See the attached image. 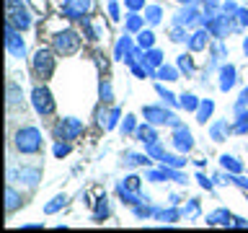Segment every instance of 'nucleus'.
Here are the masks:
<instances>
[{"instance_id": "f257e3e1", "label": "nucleus", "mask_w": 248, "mask_h": 233, "mask_svg": "<svg viewBox=\"0 0 248 233\" xmlns=\"http://www.w3.org/2000/svg\"><path fill=\"white\" fill-rule=\"evenodd\" d=\"M16 150L26 153V155H34L42 150V132H39L36 127H21L18 132H16V140H13Z\"/></svg>"}, {"instance_id": "f03ea898", "label": "nucleus", "mask_w": 248, "mask_h": 233, "mask_svg": "<svg viewBox=\"0 0 248 233\" xmlns=\"http://www.w3.org/2000/svg\"><path fill=\"white\" fill-rule=\"evenodd\" d=\"M8 23H13L18 31H26L31 26V16L26 11V5L21 3V0H8Z\"/></svg>"}, {"instance_id": "7ed1b4c3", "label": "nucleus", "mask_w": 248, "mask_h": 233, "mask_svg": "<svg viewBox=\"0 0 248 233\" xmlns=\"http://www.w3.org/2000/svg\"><path fill=\"white\" fill-rule=\"evenodd\" d=\"M54 52L57 54H73L80 50V36H78V31H60L57 36H54Z\"/></svg>"}, {"instance_id": "20e7f679", "label": "nucleus", "mask_w": 248, "mask_h": 233, "mask_svg": "<svg viewBox=\"0 0 248 233\" xmlns=\"http://www.w3.org/2000/svg\"><path fill=\"white\" fill-rule=\"evenodd\" d=\"M34 73L36 78H42V81H49L52 73H54V54L49 50H36L34 54Z\"/></svg>"}, {"instance_id": "39448f33", "label": "nucleus", "mask_w": 248, "mask_h": 233, "mask_svg": "<svg viewBox=\"0 0 248 233\" xmlns=\"http://www.w3.org/2000/svg\"><path fill=\"white\" fill-rule=\"evenodd\" d=\"M31 101H34V109L42 116H49L54 112V99H52V93L44 88V85H36L34 93H31Z\"/></svg>"}, {"instance_id": "423d86ee", "label": "nucleus", "mask_w": 248, "mask_h": 233, "mask_svg": "<svg viewBox=\"0 0 248 233\" xmlns=\"http://www.w3.org/2000/svg\"><path fill=\"white\" fill-rule=\"evenodd\" d=\"M142 114H145V119L150 124H173V127H178L176 114H170V112H166V109H160V106H145Z\"/></svg>"}, {"instance_id": "0eeeda50", "label": "nucleus", "mask_w": 248, "mask_h": 233, "mask_svg": "<svg viewBox=\"0 0 248 233\" xmlns=\"http://www.w3.org/2000/svg\"><path fill=\"white\" fill-rule=\"evenodd\" d=\"M5 44H8V52H11L13 57H23V52H26L23 39H21V31L16 29L13 23H8V26H5Z\"/></svg>"}, {"instance_id": "6e6552de", "label": "nucleus", "mask_w": 248, "mask_h": 233, "mask_svg": "<svg viewBox=\"0 0 248 233\" xmlns=\"http://www.w3.org/2000/svg\"><path fill=\"white\" fill-rule=\"evenodd\" d=\"M83 132V122H78V119H62V122H57V127H54V135H57L60 140H73V137H78Z\"/></svg>"}, {"instance_id": "1a4fd4ad", "label": "nucleus", "mask_w": 248, "mask_h": 233, "mask_svg": "<svg viewBox=\"0 0 248 233\" xmlns=\"http://www.w3.org/2000/svg\"><path fill=\"white\" fill-rule=\"evenodd\" d=\"M91 11V0H65L62 3V13L67 18H85Z\"/></svg>"}, {"instance_id": "9d476101", "label": "nucleus", "mask_w": 248, "mask_h": 233, "mask_svg": "<svg viewBox=\"0 0 248 233\" xmlns=\"http://www.w3.org/2000/svg\"><path fill=\"white\" fill-rule=\"evenodd\" d=\"M11 182H16L18 179L21 184H26V186H36V182L42 179V171L39 168H18V171H11Z\"/></svg>"}, {"instance_id": "9b49d317", "label": "nucleus", "mask_w": 248, "mask_h": 233, "mask_svg": "<svg viewBox=\"0 0 248 233\" xmlns=\"http://www.w3.org/2000/svg\"><path fill=\"white\" fill-rule=\"evenodd\" d=\"M173 145H176V148H178V150H181V153H189L191 148H194L191 132L186 130V127H181V124H178V127H176V132H173Z\"/></svg>"}, {"instance_id": "f8f14e48", "label": "nucleus", "mask_w": 248, "mask_h": 233, "mask_svg": "<svg viewBox=\"0 0 248 233\" xmlns=\"http://www.w3.org/2000/svg\"><path fill=\"white\" fill-rule=\"evenodd\" d=\"M232 85H235V67L232 65H225L220 70V88L222 91H230Z\"/></svg>"}, {"instance_id": "ddd939ff", "label": "nucleus", "mask_w": 248, "mask_h": 233, "mask_svg": "<svg viewBox=\"0 0 248 233\" xmlns=\"http://www.w3.org/2000/svg\"><path fill=\"white\" fill-rule=\"evenodd\" d=\"M230 130H232L230 124L225 122V119H220V122H215L212 127H209V135H212V140H217V143H220V140H225V137L230 135Z\"/></svg>"}, {"instance_id": "4468645a", "label": "nucleus", "mask_w": 248, "mask_h": 233, "mask_svg": "<svg viewBox=\"0 0 248 233\" xmlns=\"http://www.w3.org/2000/svg\"><path fill=\"white\" fill-rule=\"evenodd\" d=\"M137 140L145 145H153V143H158V135H155V130L150 124H142V127H137Z\"/></svg>"}, {"instance_id": "2eb2a0df", "label": "nucleus", "mask_w": 248, "mask_h": 233, "mask_svg": "<svg viewBox=\"0 0 248 233\" xmlns=\"http://www.w3.org/2000/svg\"><path fill=\"white\" fill-rule=\"evenodd\" d=\"M207 47V31H197V34L189 36V50L191 52H199Z\"/></svg>"}, {"instance_id": "dca6fc26", "label": "nucleus", "mask_w": 248, "mask_h": 233, "mask_svg": "<svg viewBox=\"0 0 248 233\" xmlns=\"http://www.w3.org/2000/svg\"><path fill=\"white\" fill-rule=\"evenodd\" d=\"M21 205V197H18V192L13 189V186H8L5 189V213H13L16 207Z\"/></svg>"}, {"instance_id": "f3484780", "label": "nucleus", "mask_w": 248, "mask_h": 233, "mask_svg": "<svg viewBox=\"0 0 248 233\" xmlns=\"http://www.w3.org/2000/svg\"><path fill=\"white\" fill-rule=\"evenodd\" d=\"M116 60H129V54H132V42H129V36H124L119 39V44H116Z\"/></svg>"}, {"instance_id": "a211bd4d", "label": "nucleus", "mask_w": 248, "mask_h": 233, "mask_svg": "<svg viewBox=\"0 0 248 233\" xmlns=\"http://www.w3.org/2000/svg\"><path fill=\"white\" fill-rule=\"evenodd\" d=\"M230 223V213L228 210H217V213L207 215V225H228Z\"/></svg>"}, {"instance_id": "6ab92c4d", "label": "nucleus", "mask_w": 248, "mask_h": 233, "mask_svg": "<svg viewBox=\"0 0 248 233\" xmlns=\"http://www.w3.org/2000/svg\"><path fill=\"white\" fill-rule=\"evenodd\" d=\"M16 104H21V85L11 81L8 83V106H16Z\"/></svg>"}, {"instance_id": "aec40b11", "label": "nucleus", "mask_w": 248, "mask_h": 233, "mask_svg": "<svg viewBox=\"0 0 248 233\" xmlns=\"http://www.w3.org/2000/svg\"><path fill=\"white\" fill-rule=\"evenodd\" d=\"M194 21H197V11H194V8H184L176 18L178 26H186V23H194Z\"/></svg>"}, {"instance_id": "412c9836", "label": "nucleus", "mask_w": 248, "mask_h": 233, "mask_svg": "<svg viewBox=\"0 0 248 233\" xmlns=\"http://www.w3.org/2000/svg\"><path fill=\"white\" fill-rule=\"evenodd\" d=\"M124 163L127 166H142V163H147V153L140 155V153H124Z\"/></svg>"}, {"instance_id": "4be33fe9", "label": "nucleus", "mask_w": 248, "mask_h": 233, "mask_svg": "<svg viewBox=\"0 0 248 233\" xmlns=\"http://www.w3.org/2000/svg\"><path fill=\"white\" fill-rule=\"evenodd\" d=\"M212 109H215V104H212L209 99H207V101H202L199 109H197V112H199V114H197V116H199V122H207V119H209V114H212Z\"/></svg>"}, {"instance_id": "5701e85b", "label": "nucleus", "mask_w": 248, "mask_h": 233, "mask_svg": "<svg viewBox=\"0 0 248 233\" xmlns=\"http://www.w3.org/2000/svg\"><path fill=\"white\" fill-rule=\"evenodd\" d=\"M222 168H228V171H232V174H240V171H243V166H240V163L232 158V155H222Z\"/></svg>"}, {"instance_id": "b1692460", "label": "nucleus", "mask_w": 248, "mask_h": 233, "mask_svg": "<svg viewBox=\"0 0 248 233\" xmlns=\"http://www.w3.org/2000/svg\"><path fill=\"white\" fill-rule=\"evenodd\" d=\"M181 106L189 109V112H194V109H199V101H197V96H191V93H184V96H181Z\"/></svg>"}, {"instance_id": "393cba45", "label": "nucleus", "mask_w": 248, "mask_h": 233, "mask_svg": "<svg viewBox=\"0 0 248 233\" xmlns=\"http://www.w3.org/2000/svg\"><path fill=\"white\" fill-rule=\"evenodd\" d=\"M153 44H155L153 31H140V47H142V50H150Z\"/></svg>"}, {"instance_id": "a878e982", "label": "nucleus", "mask_w": 248, "mask_h": 233, "mask_svg": "<svg viewBox=\"0 0 248 233\" xmlns=\"http://www.w3.org/2000/svg\"><path fill=\"white\" fill-rule=\"evenodd\" d=\"M158 78H163V81H176V78H178V73H176L173 67H166V65H160V67H158Z\"/></svg>"}, {"instance_id": "bb28decb", "label": "nucleus", "mask_w": 248, "mask_h": 233, "mask_svg": "<svg viewBox=\"0 0 248 233\" xmlns=\"http://www.w3.org/2000/svg\"><path fill=\"white\" fill-rule=\"evenodd\" d=\"M145 18L150 21V23H158V21H160V8H158V5L145 8Z\"/></svg>"}, {"instance_id": "cd10ccee", "label": "nucleus", "mask_w": 248, "mask_h": 233, "mask_svg": "<svg viewBox=\"0 0 248 233\" xmlns=\"http://www.w3.org/2000/svg\"><path fill=\"white\" fill-rule=\"evenodd\" d=\"M160 161H163V166H176V168L186 163L184 158H176V155H168V153H163V158H160Z\"/></svg>"}, {"instance_id": "c85d7f7f", "label": "nucleus", "mask_w": 248, "mask_h": 233, "mask_svg": "<svg viewBox=\"0 0 248 233\" xmlns=\"http://www.w3.org/2000/svg\"><path fill=\"white\" fill-rule=\"evenodd\" d=\"M106 215H108V205H106V197H101L98 200V207H96V215H93V217L101 220V217H106Z\"/></svg>"}, {"instance_id": "c756f323", "label": "nucleus", "mask_w": 248, "mask_h": 233, "mask_svg": "<svg viewBox=\"0 0 248 233\" xmlns=\"http://www.w3.org/2000/svg\"><path fill=\"white\" fill-rule=\"evenodd\" d=\"M145 60H147V65H160V62H163V54H160L158 50H150V52L145 54Z\"/></svg>"}, {"instance_id": "7c9ffc66", "label": "nucleus", "mask_w": 248, "mask_h": 233, "mask_svg": "<svg viewBox=\"0 0 248 233\" xmlns=\"http://www.w3.org/2000/svg\"><path fill=\"white\" fill-rule=\"evenodd\" d=\"M178 67H181L184 73H191V70H194V62H191L189 54H181V57H178Z\"/></svg>"}, {"instance_id": "2f4dec72", "label": "nucleus", "mask_w": 248, "mask_h": 233, "mask_svg": "<svg viewBox=\"0 0 248 233\" xmlns=\"http://www.w3.org/2000/svg\"><path fill=\"white\" fill-rule=\"evenodd\" d=\"M235 132H248V114L246 112H240V116H238V122H235V127H232Z\"/></svg>"}, {"instance_id": "473e14b6", "label": "nucleus", "mask_w": 248, "mask_h": 233, "mask_svg": "<svg viewBox=\"0 0 248 233\" xmlns=\"http://www.w3.org/2000/svg\"><path fill=\"white\" fill-rule=\"evenodd\" d=\"M140 26H142V18H140V16H135V13H129L127 29H129V31H140Z\"/></svg>"}, {"instance_id": "72a5a7b5", "label": "nucleus", "mask_w": 248, "mask_h": 233, "mask_svg": "<svg viewBox=\"0 0 248 233\" xmlns=\"http://www.w3.org/2000/svg\"><path fill=\"white\" fill-rule=\"evenodd\" d=\"M65 202H67L65 194H62V197H54V200L49 202V205H46V213H54V210H60L62 205H65Z\"/></svg>"}, {"instance_id": "f704fd0d", "label": "nucleus", "mask_w": 248, "mask_h": 233, "mask_svg": "<svg viewBox=\"0 0 248 233\" xmlns=\"http://www.w3.org/2000/svg\"><path fill=\"white\" fill-rule=\"evenodd\" d=\"M67 153H70V145H67V143L54 145V155H57V158H62V155H67Z\"/></svg>"}, {"instance_id": "c9c22d12", "label": "nucleus", "mask_w": 248, "mask_h": 233, "mask_svg": "<svg viewBox=\"0 0 248 233\" xmlns=\"http://www.w3.org/2000/svg\"><path fill=\"white\" fill-rule=\"evenodd\" d=\"M116 119H119V109H111V114H108V119H106V127L111 130L116 124Z\"/></svg>"}, {"instance_id": "e433bc0d", "label": "nucleus", "mask_w": 248, "mask_h": 233, "mask_svg": "<svg viewBox=\"0 0 248 233\" xmlns=\"http://www.w3.org/2000/svg\"><path fill=\"white\" fill-rule=\"evenodd\" d=\"M132 130H135V116H124L122 132H132Z\"/></svg>"}, {"instance_id": "4c0bfd02", "label": "nucleus", "mask_w": 248, "mask_h": 233, "mask_svg": "<svg viewBox=\"0 0 248 233\" xmlns=\"http://www.w3.org/2000/svg\"><path fill=\"white\" fill-rule=\"evenodd\" d=\"M127 3L129 11H140V8H145V0H124Z\"/></svg>"}, {"instance_id": "58836bf2", "label": "nucleus", "mask_w": 248, "mask_h": 233, "mask_svg": "<svg viewBox=\"0 0 248 233\" xmlns=\"http://www.w3.org/2000/svg\"><path fill=\"white\" fill-rule=\"evenodd\" d=\"M184 39H186L184 29H181V26H178V23H176V29H173V42H184Z\"/></svg>"}, {"instance_id": "ea45409f", "label": "nucleus", "mask_w": 248, "mask_h": 233, "mask_svg": "<svg viewBox=\"0 0 248 233\" xmlns=\"http://www.w3.org/2000/svg\"><path fill=\"white\" fill-rule=\"evenodd\" d=\"M158 93H160V96L168 101V104H173V93H168L166 88H163V85H158Z\"/></svg>"}, {"instance_id": "a19ab883", "label": "nucleus", "mask_w": 248, "mask_h": 233, "mask_svg": "<svg viewBox=\"0 0 248 233\" xmlns=\"http://www.w3.org/2000/svg\"><path fill=\"white\" fill-rule=\"evenodd\" d=\"M124 184H127L129 189H140V179H137V176H129V179H127V182H124Z\"/></svg>"}, {"instance_id": "79ce46f5", "label": "nucleus", "mask_w": 248, "mask_h": 233, "mask_svg": "<svg viewBox=\"0 0 248 233\" xmlns=\"http://www.w3.org/2000/svg\"><path fill=\"white\" fill-rule=\"evenodd\" d=\"M101 96H104V101H108V96H111V88H108V83L101 85Z\"/></svg>"}, {"instance_id": "37998d69", "label": "nucleus", "mask_w": 248, "mask_h": 233, "mask_svg": "<svg viewBox=\"0 0 248 233\" xmlns=\"http://www.w3.org/2000/svg\"><path fill=\"white\" fill-rule=\"evenodd\" d=\"M108 13H111V18H119V8H116V3H108Z\"/></svg>"}, {"instance_id": "c03bdc74", "label": "nucleus", "mask_w": 248, "mask_h": 233, "mask_svg": "<svg viewBox=\"0 0 248 233\" xmlns=\"http://www.w3.org/2000/svg\"><path fill=\"white\" fill-rule=\"evenodd\" d=\"M238 13V21L240 23H248V11H235Z\"/></svg>"}, {"instance_id": "a18cd8bd", "label": "nucleus", "mask_w": 248, "mask_h": 233, "mask_svg": "<svg viewBox=\"0 0 248 233\" xmlns=\"http://www.w3.org/2000/svg\"><path fill=\"white\" fill-rule=\"evenodd\" d=\"M243 104H248V88H243V93H240V104H238V109L243 106Z\"/></svg>"}, {"instance_id": "49530a36", "label": "nucleus", "mask_w": 248, "mask_h": 233, "mask_svg": "<svg viewBox=\"0 0 248 233\" xmlns=\"http://www.w3.org/2000/svg\"><path fill=\"white\" fill-rule=\"evenodd\" d=\"M199 184H202V186H207V189L212 186V182H207V176H204V174H199Z\"/></svg>"}, {"instance_id": "de8ad7c7", "label": "nucleus", "mask_w": 248, "mask_h": 233, "mask_svg": "<svg viewBox=\"0 0 248 233\" xmlns=\"http://www.w3.org/2000/svg\"><path fill=\"white\" fill-rule=\"evenodd\" d=\"M232 225H235V228H246V225H248V223L243 220V217H235V223H232Z\"/></svg>"}, {"instance_id": "09e8293b", "label": "nucleus", "mask_w": 248, "mask_h": 233, "mask_svg": "<svg viewBox=\"0 0 248 233\" xmlns=\"http://www.w3.org/2000/svg\"><path fill=\"white\" fill-rule=\"evenodd\" d=\"M243 50H246V52H248V39H246V44H243Z\"/></svg>"}, {"instance_id": "8fccbe9b", "label": "nucleus", "mask_w": 248, "mask_h": 233, "mask_svg": "<svg viewBox=\"0 0 248 233\" xmlns=\"http://www.w3.org/2000/svg\"><path fill=\"white\" fill-rule=\"evenodd\" d=\"M181 3H191V0H181Z\"/></svg>"}]
</instances>
